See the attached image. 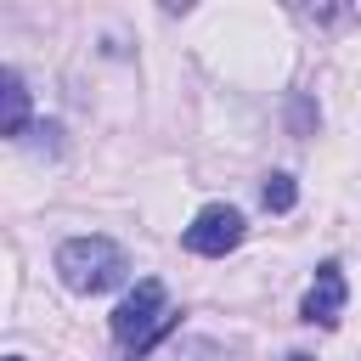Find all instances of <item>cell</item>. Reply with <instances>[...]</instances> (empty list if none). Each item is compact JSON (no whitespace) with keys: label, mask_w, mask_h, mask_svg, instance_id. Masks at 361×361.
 Listing matches in <instances>:
<instances>
[{"label":"cell","mask_w":361,"mask_h":361,"mask_svg":"<svg viewBox=\"0 0 361 361\" xmlns=\"http://www.w3.org/2000/svg\"><path fill=\"white\" fill-rule=\"evenodd\" d=\"M124 271H130V259L113 237H68L56 248V276L73 293H107L124 282Z\"/></svg>","instance_id":"1"},{"label":"cell","mask_w":361,"mask_h":361,"mask_svg":"<svg viewBox=\"0 0 361 361\" xmlns=\"http://www.w3.org/2000/svg\"><path fill=\"white\" fill-rule=\"evenodd\" d=\"M169 327H175V310L164 305V282H158V276H141V282L118 299V310H113V338H118L124 350H135V355H147Z\"/></svg>","instance_id":"2"},{"label":"cell","mask_w":361,"mask_h":361,"mask_svg":"<svg viewBox=\"0 0 361 361\" xmlns=\"http://www.w3.org/2000/svg\"><path fill=\"white\" fill-rule=\"evenodd\" d=\"M243 231H248V226H243V214H237L231 203H209V209H197V220L186 226L180 243H186L192 254H203V259H220V254H231V248L243 243Z\"/></svg>","instance_id":"3"},{"label":"cell","mask_w":361,"mask_h":361,"mask_svg":"<svg viewBox=\"0 0 361 361\" xmlns=\"http://www.w3.org/2000/svg\"><path fill=\"white\" fill-rule=\"evenodd\" d=\"M344 299H350L344 265H338V259H322V265H316V282H310V293H305V305H299V316H305L310 327H338Z\"/></svg>","instance_id":"4"},{"label":"cell","mask_w":361,"mask_h":361,"mask_svg":"<svg viewBox=\"0 0 361 361\" xmlns=\"http://www.w3.org/2000/svg\"><path fill=\"white\" fill-rule=\"evenodd\" d=\"M0 135L6 141H23L28 135V85L17 68L0 73Z\"/></svg>","instance_id":"5"},{"label":"cell","mask_w":361,"mask_h":361,"mask_svg":"<svg viewBox=\"0 0 361 361\" xmlns=\"http://www.w3.org/2000/svg\"><path fill=\"white\" fill-rule=\"evenodd\" d=\"M259 203L271 209V214H288L293 203H299V186H293V175H265V186H259Z\"/></svg>","instance_id":"6"},{"label":"cell","mask_w":361,"mask_h":361,"mask_svg":"<svg viewBox=\"0 0 361 361\" xmlns=\"http://www.w3.org/2000/svg\"><path fill=\"white\" fill-rule=\"evenodd\" d=\"M288 361H310V355H288Z\"/></svg>","instance_id":"7"},{"label":"cell","mask_w":361,"mask_h":361,"mask_svg":"<svg viewBox=\"0 0 361 361\" xmlns=\"http://www.w3.org/2000/svg\"><path fill=\"white\" fill-rule=\"evenodd\" d=\"M6 361H23V355H6Z\"/></svg>","instance_id":"8"}]
</instances>
